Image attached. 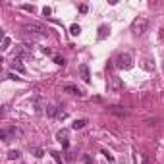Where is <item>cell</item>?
Segmentation results:
<instances>
[{"mask_svg": "<svg viewBox=\"0 0 164 164\" xmlns=\"http://www.w3.org/2000/svg\"><path fill=\"white\" fill-rule=\"evenodd\" d=\"M101 153H102V154L106 156V158H108V162H110V164H114V156H112V154H110L108 151H106V149H101Z\"/></svg>", "mask_w": 164, "mask_h": 164, "instance_id": "obj_19", "label": "cell"}, {"mask_svg": "<svg viewBox=\"0 0 164 164\" xmlns=\"http://www.w3.org/2000/svg\"><path fill=\"white\" fill-rule=\"evenodd\" d=\"M143 164H149V158H147V154H143Z\"/></svg>", "mask_w": 164, "mask_h": 164, "instance_id": "obj_27", "label": "cell"}, {"mask_svg": "<svg viewBox=\"0 0 164 164\" xmlns=\"http://www.w3.org/2000/svg\"><path fill=\"white\" fill-rule=\"evenodd\" d=\"M79 75H81V79L85 83L91 81V74H89V66H87V64H81V66H79Z\"/></svg>", "mask_w": 164, "mask_h": 164, "instance_id": "obj_9", "label": "cell"}, {"mask_svg": "<svg viewBox=\"0 0 164 164\" xmlns=\"http://www.w3.org/2000/svg\"><path fill=\"white\" fill-rule=\"evenodd\" d=\"M19 156H21V153H19V151H16V149H12V151L8 153V158H10V160H18Z\"/></svg>", "mask_w": 164, "mask_h": 164, "instance_id": "obj_17", "label": "cell"}, {"mask_svg": "<svg viewBox=\"0 0 164 164\" xmlns=\"http://www.w3.org/2000/svg\"><path fill=\"white\" fill-rule=\"evenodd\" d=\"M10 45H12L10 37H4V39H2V46H0V48H2V52H6V50H8V48H10Z\"/></svg>", "mask_w": 164, "mask_h": 164, "instance_id": "obj_16", "label": "cell"}, {"mask_svg": "<svg viewBox=\"0 0 164 164\" xmlns=\"http://www.w3.org/2000/svg\"><path fill=\"white\" fill-rule=\"evenodd\" d=\"M8 77H10V79H14V81H19V77H18V75H16V74H10V75H8Z\"/></svg>", "mask_w": 164, "mask_h": 164, "instance_id": "obj_26", "label": "cell"}, {"mask_svg": "<svg viewBox=\"0 0 164 164\" xmlns=\"http://www.w3.org/2000/svg\"><path fill=\"white\" fill-rule=\"evenodd\" d=\"M31 48H33L31 42H23V45H18L16 48H14V58H25V56H29V54H31Z\"/></svg>", "mask_w": 164, "mask_h": 164, "instance_id": "obj_4", "label": "cell"}, {"mask_svg": "<svg viewBox=\"0 0 164 164\" xmlns=\"http://www.w3.org/2000/svg\"><path fill=\"white\" fill-rule=\"evenodd\" d=\"M110 33V27L108 25H101L98 27V41H102V39H106V35Z\"/></svg>", "mask_w": 164, "mask_h": 164, "instance_id": "obj_12", "label": "cell"}, {"mask_svg": "<svg viewBox=\"0 0 164 164\" xmlns=\"http://www.w3.org/2000/svg\"><path fill=\"white\" fill-rule=\"evenodd\" d=\"M62 91H64V93H70V95L83 97V91H81L79 87H75V85H72V83H66V85H62Z\"/></svg>", "mask_w": 164, "mask_h": 164, "instance_id": "obj_7", "label": "cell"}, {"mask_svg": "<svg viewBox=\"0 0 164 164\" xmlns=\"http://www.w3.org/2000/svg\"><path fill=\"white\" fill-rule=\"evenodd\" d=\"M114 66H116L118 70H130L133 66V58L130 52H122L116 56V60H114Z\"/></svg>", "mask_w": 164, "mask_h": 164, "instance_id": "obj_1", "label": "cell"}, {"mask_svg": "<svg viewBox=\"0 0 164 164\" xmlns=\"http://www.w3.org/2000/svg\"><path fill=\"white\" fill-rule=\"evenodd\" d=\"M31 153L37 156V158H42V156H45V151H42L41 147H31Z\"/></svg>", "mask_w": 164, "mask_h": 164, "instance_id": "obj_15", "label": "cell"}, {"mask_svg": "<svg viewBox=\"0 0 164 164\" xmlns=\"http://www.w3.org/2000/svg\"><path fill=\"white\" fill-rule=\"evenodd\" d=\"M23 10H25V12H31V14H33V12H35V6H29V4H23Z\"/></svg>", "mask_w": 164, "mask_h": 164, "instance_id": "obj_22", "label": "cell"}, {"mask_svg": "<svg viewBox=\"0 0 164 164\" xmlns=\"http://www.w3.org/2000/svg\"><path fill=\"white\" fill-rule=\"evenodd\" d=\"M50 154H52V158H54L56 162H58V164H64V162H62V156H60V153H56V151H52Z\"/></svg>", "mask_w": 164, "mask_h": 164, "instance_id": "obj_20", "label": "cell"}, {"mask_svg": "<svg viewBox=\"0 0 164 164\" xmlns=\"http://www.w3.org/2000/svg\"><path fill=\"white\" fill-rule=\"evenodd\" d=\"M147 27H149L147 18H135V19H133V23H131V31H133L135 37H141V35L147 31Z\"/></svg>", "mask_w": 164, "mask_h": 164, "instance_id": "obj_2", "label": "cell"}, {"mask_svg": "<svg viewBox=\"0 0 164 164\" xmlns=\"http://www.w3.org/2000/svg\"><path fill=\"white\" fill-rule=\"evenodd\" d=\"M54 64H58V66H64V64H66V60H64L62 56H54Z\"/></svg>", "mask_w": 164, "mask_h": 164, "instance_id": "obj_21", "label": "cell"}, {"mask_svg": "<svg viewBox=\"0 0 164 164\" xmlns=\"http://www.w3.org/2000/svg\"><path fill=\"white\" fill-rule=\"evenodd\" d=\"M87 10H89V8H87V4H81V6H79V12H81V14H85Z\"/></svg>", "mask_w": 164, "mask_h": 164, "instance_id": "obj_24", "label": "cell"}, {"mask_svg": "<svg viewBox=\"0 0 164 164\" xmlns=\"http://www.w3.org/2000/svg\"><path fill=\"white\" fill-rule=\"evenodd\" d=\"M46 114H48L50 118H58V114H60V108H58L56 104H48V106H46Z\"/></svg>", "mask_w": 164, "mask_h": 164, "instance_id": "obj_11", "label": "cell"}, {"mask_svg": "<svg viewBox=\"0 0 164 164\" xmlns=\"http://www.w3.org/2000/svg\"><path fill=\"white\" fill-rule=\"evenodd\" d=\"M12 70L14 72H19V74H25L27 72V68L21 64V60L19 58H14V62H12Z\"/></svg>", "mask_w": 164, "mask_h": 164, "instance_id": "obj_10", "label": "cell"}, {"mask_svg": "<svg viewBox=\"0 0 164 164\" xmlns=\"http://www.w3.org/2000/svg\"><path fill=\"white\" fill-rule=\"evenodd\" d=\"M0 137H2V141H4V143H8V141L16 139V137H21V130H18V127L2 130V131H0Z\"/></svg>", "mask_w": 164, "mask_h": 164, "instance_id": "obj_5", "label": "cell"}, {"mask_svg": "<svg viewBox=\"0 0 164 164\" xmlns=\"http://www.w3.org/2000/svg\"><path fill=\"white\" fill-rule=\"evenodd\" d=\"M50 8H48V6H45V8H42V14H45V16H50Z\"/></svg>", "mask_w": 164, "mask_h": 164, "instance_id": "obj_23", "label": "cell"}, {"mask_svg": "<svg viewBox=\"0 0 164 164\" xmlns=\"http://www.w3.org/2000/svg\"><path fill=\"white\" fill-rule=\"evenodd\" d=\"M108 110L112 114H118V116H126V110L122 108V106H108Z\"/></svg>", "mask_w": 164, "mask_h": 164, "instance_id": "obj_13", "label": "cell"}, {"mask_svg": "<svg viewBox=\"0 0 164 164\" xmlns=\"http://www.w3.org/2000/svg\"><path fill=\"white\" fill-rule=\"evenodd\" d=\"M85 164H95V162H93V158H91V156L87 154V156H85Z\"/></svg>", "mask_w": 164, "mask_h": 164, "instance_id": "obj_25", "label": "cell"}, {"mask_svg": "<svg viewBox=\"0 0 164 164\" xmlns=\"http://www.w3.org/2000/svg\"><path fill=\"white\" fill-rule=\"evenodd\" d=\"M23 29L27 31V33H35L37 37H45V35H48V29L42 23H39V21H31V23H25L23 25Z\"/></svg>", "mask_w": 164, "mask_h": 164, "instance_id": "obj_3", "label": "cell"}, {"mask_svg": "<svg viewBox=\"0 0 164 164\" xmlns=\"http://www.w3.org/2000/svg\"><path fill=\"white\" fill-rule=\"evenodd\" d=\"M70 33H72V35H79L81 33V27L77 25V23H74L72 27H70Z\"/></svg>", "mask_w": 164, "mask_h": 164, "instance_id": "obj_18", "label": "cell"}, {"mask_svg": "<svg viewBox=\"0 0 164 164\" xmlns=\"http://www.w3.org/2000/svg\"><path fill=\"white\" fill-rule=\"evenodd\" d=\"M122 79H120L118 75H108V91L110 93H120L122 91Z\"/></svg>", "mask_w": 164, "mask_h": 164, "instance_id": "obj_6", "label": "cell"}, {"mask_svg": "<svg viewBox=\"0 0 164 164\" xmlns=\"http://www.w3.org/2000/svg\"><path fill=\"white\" fill-rule=\"evenodd\" d=\"M56 139L62 143L64 149H68V145H70V141H68V130H60L58 133H56Z\"/></svg>", "mask_w": 164, "mask_h": 164, "instance_id": "obj_8", "label": "cell"}, {"mask_svg": "<svg viewBox=\"0 0 164 164\" xmlns=\"http://www.w3.org/2000/svg\"><path fill=\"white\" fill-rule=\"evenodd\" d=\"M85 124H87V120L81 118V120H75V122L72 124V127H74V130H81V127H85Z\"/></svg>", "mask_w": 164, "mask_h": 164, "instance_id": "obj_14", "label": "cell"}]
</instances>
